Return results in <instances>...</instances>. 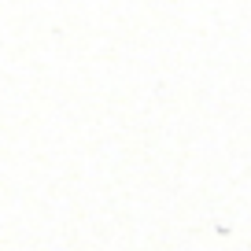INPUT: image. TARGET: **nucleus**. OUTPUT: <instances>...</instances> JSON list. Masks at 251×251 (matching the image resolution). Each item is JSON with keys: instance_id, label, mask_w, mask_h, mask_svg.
Listing matches in <instances>:
<instances>
[]
</instances>
